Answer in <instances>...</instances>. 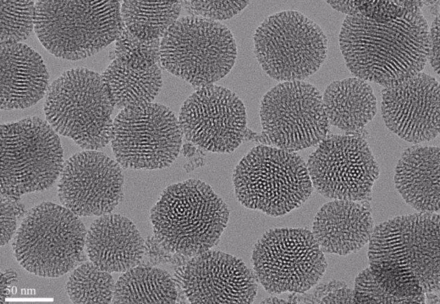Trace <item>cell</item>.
Listing matches in <instances>:
<instances>
[{
	"instance_id": "6da1fadb",
	"label": "cell",
	"mask_w": 440,
	"mask_h": 304,
	"mask_svg": "<svg viewBox=\"0 0 440 304\" xmlns=\"http://www.w3.org/2000/svg\"><path fill=\"white\" fill-rule=\"evenodd\" d=\"M339 45L346 66L355 77L386 87L424 69L429 28L421 8L388 21L346 15Z\"/></svg>"
},
{
	"instance_id": "7a4b0ae2",
	"label": "cell",
	"mask_w": 440,
	"mask_h": 304,
	"mask_svg": "<svg viewBox=\"0 0 440 304\" xmlns=\"http://www.w3.org/2000/svg\"><path fill=\"white\" fill-rule=\"evenodd\" d=\"M440 217L419 212L374 227L369 269L379 285L398 297L439 294Z\"/></svg>"
},
{
	"instance_id": "3957f363",
	"label": "cell",
	"mask_w": 440,
	"mask_h": 304,
	"mask_svg": "<svg viewBox=\"0 0 440 304\" xmlns=\"http://www.w3.org/2000/svg\"><path fill=\"white\" fill-rule=\"evenodd\" d=\"M229 217L223 200L209 184L197 179L166 187L150 214L157 243L168 252L188 257L216 246Z\"/></svg>"
},
{
	"instance_id": "277c9868",
	"label": "cell",
	"mask_w": 440,
	"mask_h": 304,
	"mask_svg": "<svg viewBox=\"0 0 440 304\" xmlns=\"http://www.w3.org/2000/svg\"><path fill=\"white\" fill-rule=\"evenodd\" d=\"M119 1H37L34 32L56 57L78 61L100 52L120 36Z\"/></svg>"
},
{
	"instance_id": "5b68a950",
	"label": "cell",
	"mask_w": 440,
	"mask_h": 304,
	"mask_svg": "<svg viewBox=\"0 0 440 304\" xmlns=\"http://www.w3.org/2000/svg\"><path fill=\"white\" fill-rule=\"evenodd\" d=\"M114 107L102 76L78 67L64 72L50 85L44 112L57 133L84 150H98L111 142Z\"/></svg>"
},
{
	"instance_id": "8992f818",
	"label": "cell",
	"mask_w": 440,
	"mask_h": 304,
	"mask_svg": "<svg viewBox=\"0 0 440 304\" xmlns=\"http://www.w3.org/2000/svg\"><path fill=\"white\" fill-rule=\"evenodd\" d=\"M232 183L241 205L272 217L300 207L314 188L307 164L298 153L266 145L254 146L242 158Z\"/></svg>"
},
{
	"instance_id": "52a82bcc",
	"label": "cell",
	"mask_w": 440,
	"mask_h": 304,
	"mask_svg": "<svg viewBox=\"0 0 440 304\" xmlns=\"http://www.w3.org/2000/svg\"><path fill=\"white\" fill-rule=\"evenodd\" d=\"M63 150L47 122L28 117L1 125V195H21L50 188L60 174Z\"/></svg>"
},
{
	"instance_id": "ba28073f",
	"label": "cell",
	"mask_w": 440,
	"mask_h": 304,
	"mask_svg": "<svg viewBox=\"0 0 440 304\" xmlns=\"http://www.w3.org/2000/svg\"><path fill=\"white\" fill-rule=\"evenodd\" d=\"M160 56L164 69L199 88L212 85L230 72L237 48L224 24L188 15L178 19L166 32Z\"/></svg>"
},
{
	"instance_id": "9c48e42d",
	"label": "cell",
	"mask_w": 440,
	"mask_h": 304,
	"mask_svg": "<svg viewBox=\"0 0 440 304\" xmlns=\"http://www.w3.org/2000/svg\"><path fill=\"white\" fill-rule=\"evenodd\" d=\"M86 228L63 206L45 202L30 210L12 241L14 255L27 271L58 277L78 263L85 246Z\"/></svg>"
},
{
	"instance_id": "30bf717a",
	"label": "cell",
	"mask_w": 440,
	"mask_h": 304,
	"mask_svg": "<svg viewBox=\"0 0 440 304\" xmlns=\"http://www.w3.org/2000/svg\"><path fill=\"white\" fill-rule=\"evenodd\" d=\"M254 52L263 71L282 82L300 81L324 62L328 40L321 28L296 10L270 15L256 29Z\"/></svg>"
},
{
	"instance_id": "8fae6325",
	"label": "cell",
	"mask_w": 440,
	"mask_h": 304,
	"mask_svg": "<svg viewBox=\"0 0 440 304\" xmlns=\"http://www.w3.org/2000/svg\"><path fill=\"white\" fill-rule=\"evenodd\" d=\"M251 260L257 281L272 294L305 293L318 283L327 265L306 228L268 230L254 244Z\"/></svg>"
},
{
	"instance_id": "7c38bea8",
	"label": "cell",
	"mask_w": 440,
	"mask_h": 304,
	"mask_svg": "<svg viewBox=\"0 0 440 304\" xmlns=\"http://www.w3.org/2000/svg\"><path fill=\"white\" fill-rule=\"evenodd\" d=\"M183 135L174 112L150 102L121 109L113 122L111 144L124 169H162L177 158Z\"/></svg>"
},
{
	"instance_id": "4fadbf2b",
	"label": "cell",
	"mask_w": 440,
	"mask_h": 304,
	"mask_svg": "<svg viewBox=\"0 0 440 304\" xmlns=\"http://www.w3.org/2000/svg\"><path fill=\"white\" fill-rule=\"evenodd\" d=\"M260 118L263 134L275 146L296 151L319 144L330 124L322 95L312 84L282 82L263 96Z\"/></svg>"
},
{
	"instance_id": "5bb4252c",
	"label": "cell",
	"mask_w": 440,
	"mask_h": 304,
	"mask_svg": "<svg viewBox=\"0 0 440 304\" xmlns=\"http://www.w3.org/2000/svg\"><path fill=\"white\" fill-rule=\"evenodd\" d=\"M313 187L324 197L368 201L380 167L366 140L349 135H331L309 157Z\"/></svg>"
},
{
	"instance_id": "9a60e30c",
	"label": "cell",
	"mask_w": 440,
	"mask_h": 304,
	"mask_svg": "<svg viewBox=\"0 0 440 304\" xmlns=\"http://www.w3.org/2000/svg\"><path fill=\"white\" fill-rule=\"evenodd\" d=\"M178 121L187 140L210 152L229 153L243 140L246 111L234 91L212 84L184 100Z\"/></svg>"
},
{
	"instance_id": "2e32d148",
	"label": "cell",
	"mask_w": 440,
	"mask_h": 304,
	"mask_svg": "<svg viewBox=\"0 0 440 304\" xmlns=\"http://www.w3.org/2000/svg\"><path fill=\"white\" fill-rule=\"evenodd\" d=\"M120 165L97 150H85L63 164L58 184L62 205L78 217L111 213L123 198Z\"/></svg>"
},
{
	"instance_id": "e0dca14e",
	"label": "cell",
	"mask_w": 440,
	"mask_h": 304,
	"mask_svg": "<svg viewBox=\"0 0 440 304\" xmlns=\"http://www.w3.org/2000/svg\"><path fill=\"white\" fill-rule=\"evenodd\" d=\"M175 276L177 287L194 304H248L257 293L254 274L241 259L220 250L192 257Z\"/></svg>"
},
{
	"instance_id": "ac0fdd59",
	"label": "cell",
	"mask_w": 440,
	"mask_h": 304,
	"mask_svg": "<svg viewBox=\"0 0 440 304\" xmlns=\"http://www.w3.org/2000/svg\"><path fill=\"white\" fill-rule=\"evenodd\" d=\"M381 107L387 128L408 142L429 141L439 134V84L427 74L384 87Z\"/></svg>"
},
{
	"instance_id": "d6986e66",
	"label": "cell",
	"mask_w": 440,
	"mask_h": 304,
	"mask_svg": "<svg viewBox=\"0 0 440 304\" xmlns=\"http://www.w3.org/2000/svg\"><path fill=\"white\" fill-rule=\"evenodd\" d=\"M366 202L334 199L319 209L311 232L323 252L344 256L368 243L374 221Z\"/></svg>"
},
{
	"instance_id": "ffe728a7",
	"label": "cell",
	"mask_w": 440,
	"mask_h": 304,
	"mask_svg": "<svg viewBox=\"0 0 440 304\" xmlns=\"http://www.w3.org/2000/svg\"><path fill=\"white\" fill-rule=\"evenodd\" d=\"M49 74L41 55L23 43L1 46V109L29 108L47 94Z\"/></svg>"
},
{
	"instance_id": "44dd1931",
	"label": "cell",
	"mask_w": 440,
	"mask_h": 304,
	"mask_svg": "<svg viewBox=\"0 0 440 304\" xmlns=\"http://www.w3.org/2000/svg\"><path fill=\"white\" fill-rule=\"evenodd\" d=\"M85 246L89 260L108 272H124L138 265L146 250L135 224L118 214L100 216L90 226Z\"/></svg>"
},
{
	"instance_id": "7402d4cb",
	"label": "cell",
	"mask_w": 440,
	"mask_h": 304,
	"mask_svg": "<svg viewBox=\"0 0 440 304\" xmlns=\"http://www.w3.org/2000/svg\"><path fill=\"white\" fill-rule=\"evenodd\" d=\"M439 164L438 146L415 145L403 151L396 165L395 188L418 212L439 211Z\"/></svg>"
},
{
	"instance_id": "603a6c76",
	"label": "cell",
	"mask_w": 440,
	"mask_h": 304,
	"mask_svg": "<svg viewBox=\"0 0 440 304\" xmlns=\"http://www.w3.org/2000/svg\"><path fill=\"white\" fill-rule=\"evenodd\" d=\"M322 102L329 124L346 132L362 129L377 113L372 87L357 77L330 83L324 91Z\"/></svg>"
},
{
	"instance_id": "cb8c5ba5",
	"label": "cell",
	"mask_w": 440,
	"mask_h": 304,
	"mask_svg": "<svg viewBox=\"0 0 440 304\" xmlns=\"http://www.w3.org/2000/svg\"><path fill=\"white\" fill-rule=\"evenodd\" d=\"M101 76L110 90L114 106L120 109L153 102L162 85L159 65L134 68L115 58Z\"/></svg>"
},
{
	"instance_id": "d4e9b609",
	"label": "cell",
	"mask_w": 440,
	"mask_h": 304,
	"mask_svg": "<svg viewBox=\"0 0 440 304\" xmlns=\"http://www.w3.org/2000/svg\"><path fill=\"white\" fill-rule=\"evenodd\" d=\"M177 287L164 270L135 266L119 277L115 284L113 303H175Z\"/></svg>"
},
{
	"instance_id": "484cf974",
	"label": "cell",
	"mask_w": 440,
	"mask_h": 304,
	"mask_svg": "<svg viewBox=\"0 0 440 304\" xmlns=\"http://www.w3.org/2000/svg\"><path fill=\"white\" fill-rule=\"evenodd\" d=\"M181 1H123L120 13L127 30L144 41L162 39L179 19Z\"/></svg>"
},
{
	"instance_id": "4316f807",
	"label": "cell",
	"mask_w": 440,
	"mask_h": 304,
	"mask_svg": "<svg viewBox=\"0 0 440 304\" xmlns=\"http://www.w3.org/2000/svg\"><path fill=\"white\" fill-rule=\"evenodd\" d=\"M115 284L110 272L90 261L74 270L66 290L74 303H109L112 302Z\"/></svg>"
},
{
	"instance_id": "83f0119b",
	"label": "cell",
	"mask_w": 440,
	"mask_h": 304,
	"mask_svg": "<svg viewBox=\"0 0 440 304\" xmlns=\"http://www.w3.org/2000/svg\"><path fill=\"white\" fill-rule=\"evenodd\" d=\"M35 1L0 0V45L21 43L34 30Z\"/></svg>"
},
{
	"instance_id": "f1b7e54d",
	"label": "cell",
	"mask_w": 440,
	"mask_h": 304,
	"mask_svg": "<svg viewBox=\"0 0 440 304\" xmlns=\"http://www.w3.org/2000/svg\"><path fill=\"white\" fill-rule=\"evenodd\" d=\"M333 9L347 15H360L375 21H388L421 8L425 1H327Z\"/></svg>"
},
{
	"instance_id": "f546056e",
	"label": "cell",
	"mask_w": 440,
	"mask_h": 304,
	"mask_svg": "<svg viewBox=\"0 0 440 304\" xmlns=\"http://www.w3.org/2000/svg\"><path fill=\"white\" fill-rule=\"evenodd\" d=\"M161 39L144 41L124 26L115 43L116 58L134 68H148L160 63Z\"/></svg>"
},
{
	"instance_id": "4dcf8cb0",
	"label": "cell",
	"mask_w": 440,
	"mask_h": 304,
	"mask_svg": "<svg viewBox=\"0 0 440 304\" xmlns=\"http://www.w3.org/2000/svg\"><path fill=\"white\" fill-rule=\"evenodd\" d=\"M353 291V303L359 304H401L424 303L425 294L410 297H398L394 296L377 282L369 268L360 272L355 277Z\"/></svg>"
},
{
	"instance_id": "1f68e13d",
	"label": "cell",
	"mask_w": 440,
	"mask_h": 304,
	"mask_svg": "<svg viewBox=\"0 0 440 304\" xmlns=\"http://www.w3.org/2000/svg\"><path fill=\"white\" fill-rule=\"evenodd\" d=\"M182 7L190 14L212 21L231 19L242 11L249 1H181Z\"/></svg>"
},
{
	"instance_id": "d6a6232c",
	"label": "cell",
	"mask_w": 440,
	"mask_h": 304,
	"mask_svg": "<svg viewBox=\"0 0 440 304\" xmlns=\"http://www.w3.org/2000/svg\"><path fill=\"white\" fill-rule=\"evenodd\" d=\"M19 200L1 195V239L0 244L8 243L16 233L18 219L25 214V208Z\"/></svg>"
},
{
	"instance_id": "836d02e7",
	"label": "cell",
	"mask_w": 440,
	"mask_h": 304,
	"mask_svg": "<svg viewBox=\"0 0 440 304\" xmlns=\"http://www.w3.org/2000/svg\"><path fill=\"white\" fill-rule=\"evenodd\" d=\"M428 60L434 71L439 74V15L433 20L429 30Z\"/></svg>"
},
{
	"instance_id": "e575fe53",
	"label": "cell",
	"mask_w": 440,
	"mask_h": 304,
	"mask_svg": "<svg viewBox=\"0 0 440 304\" xmlns=\"http://www.w3.org/2000/svg\"><path fill=\"white\" fill-rule=\"evenodd\" d=\"M319 303H353V291L344 282L323 296Z\"/></svg>"
},
{
	"instance_id": "d590c367",
	"label": "cell",
	"mask_w": 440,
	"mask_h": 304,
	"mask_svg": "<svg viewBox=\"0 0 440 304\" xmlns=\"http://www.w3.org/2000/svg\"><path fill=\"white\" fill-rule=\"evenodd\" d=\"M17 282L16 273L10 270L1 272L0 303H3L10 292L12 286Z\"/></svg>"
}]
</instances>
